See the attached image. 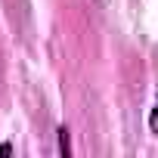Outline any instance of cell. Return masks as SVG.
<instances>
[{
  "instance_id": "obj_1",
  "label": "cell",
  "mask_w": 158,
  "mask_h": 158,
  "mask_svg": "<svg viewBox=\"0 0 158 158\" xmlns=\"http://www.w3.org/2000/svg\"><path fill=\"white\" fill-rule=\"evenodd\" d=\"M71 152V143H68V130L59 127V155H68Z\"/></svg>"
},
{
  "instance_id": "obj_3",
  "label": "cell",
  "mask_w": 158,
  "mask_h": 158,
  "mask_svg": "<svg viewBox=\"0 0 158 158\" xmlns=\"http://www.w3.org/2000/svg\"><path fill=\"white\" fill-rule=\"evenodd\" d=\"M0 155H13V146L10 143H0Z\"/></svg>"
},
{
  "instance_id": "obj_2",
  "label": "cell",
  "mask_w": 158,
  "mask_h": 158,
  "mask_svg": "<svg viewBox=\"0 0 158 158\" xmlns=\"http://www.w3.org/2000/svg\"><path fill=\"white\" fill-rule=\"evenodd\" d=\"M149 130L158 133V102H155V109H152V115H149Z\"/></svg>"
}]
</instances>
